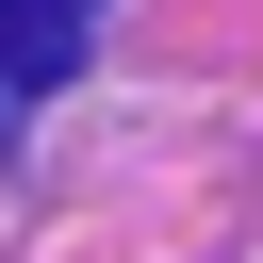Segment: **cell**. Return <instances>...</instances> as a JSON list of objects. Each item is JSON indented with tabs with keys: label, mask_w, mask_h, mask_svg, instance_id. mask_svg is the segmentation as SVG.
I'll return each instance as SVG.
<instances>
[{
	"label": "cell",
	"mask_w": 263,
	"mask_h": 263,
	"mask_svg": "<svg viewBox=\"0 0 263 263\" xmlns=\"http://www.w3.org/2000/svg\"><path fill=\"white\" fill-rule=\"evenodd\" d=\"M82 49H99V0H0V132H16Z\"/></svg>",
	"instance_id": "1"
}]
</instances>
